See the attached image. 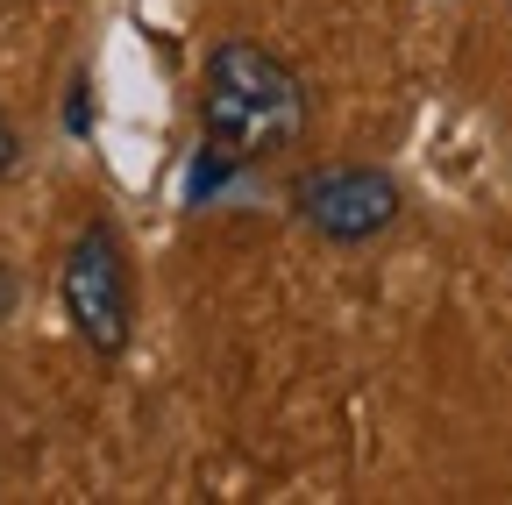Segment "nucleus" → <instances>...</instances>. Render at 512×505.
Instances as JSON below:
<instances>
[{
    "instance_id": "obj_4",
    "label": "nucleus",
    "mask_w": 512,
    "mask_h": 505,
    "mask_svg": "<svg viewBox=\"0 0 512 505\" xmlns=\"http://www.w3.org/2000/svg\"><path fill=\"white\" fill-rule=\"evenodd\" d=\"M15 157H22V136H15V121H8V114H0V178H8V171H15Z\"/></svg>"
},
{
    "instance_id": "obj_1",
    "label": "nucleus",
    "mask_w": 512,
    "mask_h": 505,
    "mask_svg": "<svg viewBox=\"0 0 512 505\" xmlns=\"http://www.w3.org/2000/svg\"><path fill=\"white\" fill-rule=\"evenodd\" d=\"M200 121H207V150L228 164H264L299 143L306 129V86L292 65L249 36H221L207 50L200 72Z\"/></svg>"
},
{
    "instance_id": "obj_2",
    "label": "nucleus",
    "mask_w": 512,
    "mask_h": 505,
    "mask_svg": "<svg viewBox=\"0 0 512 505\" xmlns=\"http://www.w3.org/2000/svg\"><path fill=\"white\" fill-rule=\"evenodd\" d=\"M57 299H64L72 335L100 363H121L128 356V335H136V285H128V249H121L114 221H86L72 242H64Z\"/></svg>"
},
{
    "instance_id": "obj_3",
    "label": "nucleus",
    "mask_w": 512,
    "mask_h": 505,
    "mask_svg": "<svg viewBox=\"0 0 512 505\" xmlns=\"http://www.w3.org/2000/svg\"><path fill=\"white\" fill-rule=\"evenodd\" d=\"M292 214L320 242L356 249V242H377L406 214V193H399V178L377 171V164H320V171H306L292 185Z\"/></svg>"
},
{
    "instance_id": "obj_5",
    "label": "nucleus",
    "mask_w": 512,
    "mask_h": 505,
    "mask_svg": "<svg viewBox=\"0 0 512 505\" xmlns=\"http://www.w3.org/2000/svg\"><path fill=\"white\" fill-rule=\"evenodd\" d=\"M8 306H15V278H8V271H0V313H8Z\"/></svg>"
}]
</instances>
